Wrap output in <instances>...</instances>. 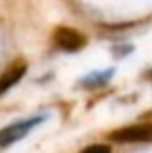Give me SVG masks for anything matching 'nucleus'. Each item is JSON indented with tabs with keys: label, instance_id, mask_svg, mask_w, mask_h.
I'll return each instance as SVG.
<instances>
[{
	"label": "nucleus",
	"instance_id": "obj_1",
	"mask_svg": "<svg viewBox=\"0 0 152 153\" xmlns=\"http://www.w3.org/2000/svg\"><path fill=\"white\" fill-rule=\"evenodd\" d=\"M111 142L117 143H141V142H152V122H142V124H133L113 130L109 134Z\"/></svg>",
	"mask_w": 152,
	"mask_h": 153
},
{
	"label": "nucleus",
	"instance_id": "obj_2",
	"mask_svg": "<svg viewBox=\"0 0 152 153\" xmlns=\"http://www.w3.org/2000/svg\"><path fill=\"white\" fill-rule=\"evenodd\" d=\"M53 41L59 49H62L66 52H76V51L86 47V37L80 31L72 29V27H66V25H61V27L55 29Z\"/></svg>",
	"mask_w": 152,
	"mask_h": 153
},
{
	"label": "nucleus",
	"instance_id": "obj_3",
	"mask_svg": "<svg viewBox=\"0 0 152 153\" xmlns=\"http://www.w3.org/2000/svg\"><path fill=\"white\" fill-rule=\"evenodd\" d=\"M43 120H45V116H35V118H27V120L14 122V124H10L8 128L0 130V147H6V146H10V143L22 140L31 128L37 126V124H41Z\"/></svg>",
	"mask_w": 152,
	"mask_h": 153
},
{
	"label": "nucleus",
	"instance_id": "obj_4",
	"mask_svg": "<svg viewBox=\"0 0 152 153\" xmlns=\"http://www.w3.org/2000/svg\"><path fill=\"white\" fill-rule=\"evenodd\" d=\"M26 70H27V64L23 62V60H18V62L12 64V66L8 68V70L4 72L2 76H0V95L6 93L10 87H14L16 83H18L20 79L23 78Z\"/></svg>",
	"mask_w": 152,
	"mask_h": 153
},
{
	"label": "nucleus",
	"instance_id": "obj_5",
	"mask_svg": "<svg viewBox=\"0 0 152 153\" xmlns=\"http://www.w3.org/2000/svg\"><path fill=\"white\" fill-rule=\"evenodd\" d=\"M80 153H111V147L105 143H96V146H88L84 147Z\"/></svg>",
	"mask_w": 152,
	"mask_h": 153
},
{
	"label": "nucleus",
	"instance_id": "obj_6",
	"mask_svg": "<svg viewBox=\"0 0 152 153\" xmlns=\"http://www.w3.org/2000/svg\"><path fill=\"white\" fill-rule=\"evenodd\" d=\"M142 118H146V120H152V111H148V112H144V114H142Z\"/></svg>",
	"mask_w": 152,
	"mask_h": 153
}]
</instances>
